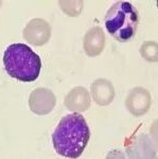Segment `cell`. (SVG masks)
<instances>
[{"label": "cell", "instance_id": "7c38bea8", "mask_svg": "<svg viewBox=\"0 0 158 159\" xmlns=\"http://www.w3.org/2000/svg\"><path fill=\"white\" fill-rule=\"evenodd\" d=\"M60 7L66 14L70 15V16H78L81 14L83 7L82 1H60L58 2Z\"/></svg>", "mask_w": 158, "mask_h": 159}, {"label": "cell", "instance_id": "3957f363", "mask_svg": "<svg viewBox=\"0 0 158 159\" xmlns=\"http://www.w3.org/2000/svg\"><path fill=\"white\" fill-rule=\"evenodd\" d=\"M108 34L120 43H126L136 35L139 25V14L133 4L117 1L109 7L104 18Z\"/></svg>", "mask_w": 158, "mask_h": 159}, {"label": "cell", "instance_id": "5b68a950", "mask_svg": "<svg viewBox=\"0 0 158 159\" xmlns=\"http://www.w3.org/2000/svg\"><path fill=\"white\" fill-rule=\"evenodd\" d=\"M56 104V97L48 88L34 89L29 97V107L36 115H48Z\"/></svg>", "mask_w": 158, "mask_h": 159}, {"label": "cell", "instance_id": "8992f818", "mask_svg": "<svg viewBox=\"0 0 158 159\" xmlns=\"http://www.w3.org/2000/svg\"><path fill=\"white\" fill-rule=\"evenodd\" d=\"M125 105L132 115L143 116L151 107V94L143 87H135L127 94Z\"/></svg>", "mask_w": 158, "mask_h": 159}, {"label": "cell", "instance_id": "9c48e42d", "mask_svg": "<svg viewBox=\"0 0 158 159\" xmlns=\"http://www.w3.org/2000/svg\"><path fill=\"white\" fill-rule=\"evenodd\" d=\"M65 106L71 111H85L90 106V94L87 89L76 86L68 92L65 98Z\"/></svg>", "mask_w": 158, "mask_h": 159}, {"label": "cell", "instance_id": "6da1fadb", "mask_svg": "<svg viewBox=\"0 0 158 159\" xmlns=\"http://www.w3.org/2000/svg\"><path fill=\"white\" fill-rule=\"evenodd\" d=\"M90 138L85 118L79 112L66 115L52 134V144L58 155L75 159L83 154Z\"/></svg>", "mask_w": 158, "mask_h": 159}, {"label": "cell", "instance_id": "277c9868", "mask_svg": "<svg viewBox=\"0 0 158 159\" xmlns=\"http://www.w3.org/2000/svg\"><path fill=\"white\" fill-rule=\"evenodd\" d=\"M129 159H156V148L147 134L133 137L126 145Z\"/></svg>", "mask_w": 158, "mask_h": 159}, {"label": "cell", "instance_id": "5bb4252c", "mask_svg": "<svg viewBox=\"0 0 158 159\" xmlns=\"http://www.w3.org/2000/svg\"><path fill=\"white\" fill-rule=\"evenodd\" d=\"M105 159H126L124 153L120 150H111Z\"/></svg>", "mask_w": 158, "mask_h": 159}, {"label": "cell", "instance_id": "ba28073f", "mask_svg": "<svg viewBox=\"0 0 158 159\" xmlns=\"http://www.w3.org/2000/svg\"><path fill=\"white\" fill-rule=\"evenodd\" d=\"M90 93L97 104L106 106L111 104L115 98V87L108 80L98 79L91 84Z\"/></svg>", "mask_w": 158, "mask_h": 159}, {"label": "cell", "instance_id": "52a82bcc", "mask_svg": "<svg viewBox=\"0 0 158 159\" xmlns=\"http://www.w3.org/2000/svg\"><path fill=\"white\" fill-rule=\"evenodd\" d=\"M51 36V27L46 20L34 18L25 25L24 37L34 46H43L48 43Z\"/></svg>", "mask_w": 158, "mask_h": 159}, {"label": "cell", "instance_id": "8fae6325", "mask_svg": "<svg viewBox=\"0 0 158 159\" xmlns=\"http://www.w3.org/2000/svg\"><path fill=\"white\" fill-rule=\"evenodd\" d=\"M140 54L147 61L156 63L158 61V43L153 40L144 42L140 48Z\"/></svg>", "mask_w": 158, "mask_h": 159}, {"label": "cell", "instance_id": "30bf717a", "mask_svg": "<svg viewBox=\"0 0 158 159\" xmlns=\"http://www.w3.org/2000/svg\"><path fill=\"white\" fill-rule=\"evenodd\" d=\"M105 47V35L100 27H93L87 31L84 37V50L88 56H97Z\"/></svg>", "mask_w": 158, "mask_h": 159}, {"label": "cell", "instance_id": "4fadbf2b", "mask_svg": "<svg viewBox=\"0 0 158 159\" xmlns=\"http://www.w3.org/2000/svg\"><path fill=\"white\" fill-rule=\"evenodd\" d=\"M151 140L154 143L155 148L158 151V120L153 122V124L151 125Z\"/></svg>", "mask_w": 158, "mask_h": 159}, {"label": "cell", "instance_id": "2e32d148", "mask_svg": "<svg viewBox=\"0 0 158 159\" xmlns=\"http://www.w3.org/2000/svg\"><path fill=\"white\" fill-rule=\"evenodd\" d=\"M156 159H158V157H156Z\"/></svg>", "mask_w": 158, "mask_h": 159}, {"label": "cell", "instance_id": "9a60e30c", "mask_svg": "<svg viewBox=\"0 0 158 159\" xmlns=\"http://www.w3.org/2000/svg\"><path fill=\"white\" fill-rule=\"evenodd\" d=\"M157 7H158V2H157Z\"/></svg>", "mask_w": 158, "mask_h": 159}, {"label": "cell", "instance_id": "7a4b0ae2", "mask_svg": "<svg viewBox=\"0 0 158 159\" xmlns=\"http://www.w3.org/2000/svg\"><path fill=\"white\" fill-rule=\"evenodd\" d=\"M3 65L11 78L20 82H33L39 76L40 57L25 43H12L3 53Z\"/></svg>", "mask_w": 158, "mask_h": 159}]
</instances>
